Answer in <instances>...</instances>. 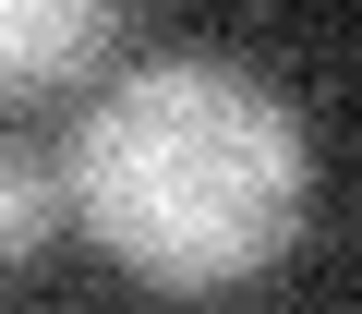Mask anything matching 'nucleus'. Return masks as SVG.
<instances>
[{
  "label": "nucleus",
  "instance_id": "nucleus-1",
  "mask_svg": "<svg viewBox=\"0 0 362 314\" xmlns=\"http://www.w3.org/2000/svg\"><path fill=\"white\" fill-rule=\"evenodd\" d=\"M61 206L169 302L266 278L314 206V133L242 61H133L61 145Z\"/></svg>",
  "mask_w": 362,
  "mask_h": 314
},
{
  "label": "nucleus",
  "instance_id": "nucleus-3",
  "mask_svg": "<svg viewBox=\"0 0 362 314\" xmlns=\"http://www.w3.org/2000/svg\"><path fill=\"white\" fill-rule=\"evenodd\" d=\"M49 230H61V170L0 133V278H25L49 254Z\"/></svg>",
  "mask_w": 362,
  "mask_h": 314
},
{
  "label": "nucleus",
  "instance_id": "nucleus-2",
  "mask_svg": "<svg viewBox=\"0 0 362 314\" xmlns=\"http://www.w3.org/2000/svg\"><path fill=\"white\" fill-rule=\"evenodd\" d=\"M133 0H0V109H25V97H61L109 61Z\"/></svg>",
  "mask_w": 362,
  "mask_h": 314
}]
</instances>
